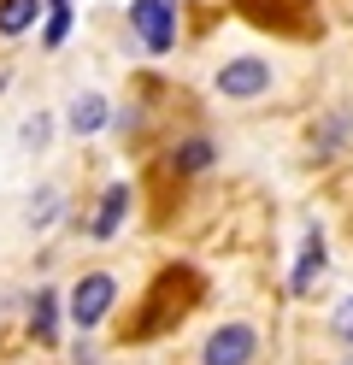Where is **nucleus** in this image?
I'll use <instances>...</instances> for the list:
<instances>
[{"label": "nucleus", "instance_id": "1", "mask_svg": "<svg viewBox=\"0 0 353 365\" xmlns=\"http://www.w3.org/2000/svg\"><path fill=\"white\" fill-rule=\"evenodd\" d=\"M271 88V59L242 53V59H224L218 65V95L224 101H259Z\"/></svg>", "mask_w": 353, "mask_h": 365}, {"label": "nucleus", "instance_id": "2", "mask_svg": "<svg viewBox=\"0 0 353 365\" xmlns=\"http://www.w3.org/2000/svg\"><path fill=\"white\" fill-rule=\"evenodd\" d=\"M112 301H118V283L106 277V271L77 277V289H71V324H77V330H94V324L112 312Z\"/></svg>", "mask_w": 353, "mask_h": 365}, {"label": "nucleus", "instance_id": "3", "mask_svg": "<svg viewBox=\"0 0 353 365\" xmlns=\"http://www.w3.org/2000/svg\"><path fill=\"white\" fill-rule=\"evenodd\" d=\"M253 354H259L253 324H218L200 348V365H253Z\"/></svg>", "mask_w": 353, "mask_h": 365}, {"label": "nucleus", "instance_id": "4", "mask_svg": "<svg viewBox=\"0 0 353 365\" xmlns=\"http://www.w3.org/2000/svg\"><path fill=\"white\" fill-rule=\"evenodd\" d=\"M130 24H135L141 41H148V53H171V48H177V18H171L165 0H135V6H130Z\"/></svg>", "mask_w": 353, "mask_h": 365}, {"label": "nucleus", "instance_id": "5", "mask_svg": "<svg viewBox=\"0 0 353 365\" xmlns=\"http://www.w3.org/2000/svg\"><path fill=\"white\" fill-rule=\"evenodd\" d=\"M324 265H329V247H324V230H318V224H312V230H306V242H300V265H295V294H300V301H306V294H312V283L324 277Z\"/></svg>", "mask_w": 353, "mask_h": 365}, {"label": "nucleus", "instance_id": "6", "mask_svg": "<svg viewBox=\"0 0 353 365\" xmlns=\"http://www.w3.org/2000/svg\"><path fill=\"white\" fill-rule=\"evenodd\" d=\"M124 212H130V189H124V182H112V189L101 195V207H94V218H88V236L94 242H112L118 224H124Z\"/></svg>", "mask_w": 353, "mask_h": 365}, {"label": "nucleus", "instance_id": "7", "mask_svg": "<svg viewBox=\"0 0 353 365\" xmlns=\"http://www.w3.org/2000/svg\"><path fill=\"white\" fill-rule=\"evenodd\" d=\"M30 330L41 348H53L59 341V294L53 289H36V301H30Z\"/></svg>", "mask_w": 353, "mask_h": 365}, {"label": "nucleus", "instance_id": "8", "mask_svg": "<svg viewBox=\"0 0 353 365\" xmlns=\"http://www.w3.org/2000/svg\"><path fill=\"white\" fill-rule=\"evenodd\" d=\"M106 118H112V106H106L101 95H77V101H71V112H65V124L77 130V135H94Z\"/></svg>", "mask_w": 353, "mask_h": 365}, {"label": "nucleus", "instance_id": "9", "mask_svg": "<svg viewBox=\"0 0 353 365\" xmlns=\"http://www.w3.org/2000/svg\"><path fill=\"white\" fill-rule=\"evenodd\" d=\"M41 12H47L41 0H0V36H24Z\"/></svg>", "mask_w": 353, "mask_h": 365}, {"label": "nucleus", "instance_id": "10", "mask_svg": "<svg viewBox=\"0 0 353 365\" xmlns=\"http://www.w3.org/2000/svg\"><path fill=\"white\" fill-rule=\"evenodd\" d=\"M171 165H177V171H206V165H212V142H206V135H195V142L171 148Z\"/></svg>", "mask_w": 353, "mask_h": 365}, {"label": "nucleus", "instance_id": "11", "mask_svg": "<svg viewBox=\"0 0 353 365\" xmlns=\"http://www.w3.org/2000/svg\"><path fill=\"white\" fill-rule=\"evenodd\" d=\"M65 36H71V0H47V30H41V41H47V48H65Z\"/></svg>", "mask_w": 353, "mask_h": 365}, {"label": "nucleus", "instance_id": "12", "mask_svg": "<svg viewBox=\"0 0 353 365\" xmlns=\"http://www.w3.org/2000/svg\"><path fill=\"white\" fill-rule=\"evenodd\" d=\"M342 135H347V112H336V118H324V130L312 135V148H318V153H336V142H342Z\"/></svg>", "mask_w": 353, "mask_h": 365}, {"label": "nucleus", "instance_id": "13", "mask_svg": "<svg viewBox=\"0 0 353 365\" xmlns=\"http://www.w3.org/2000/svg\"><path fill=\"white\" fill-rule=\"evenodd\" d=\"M329 330H336V341H347V348H353V294H347V301L336 307V318H329Z\"/></svg>", "mask_w": 353, "mask_h": 365}]
</instances>
